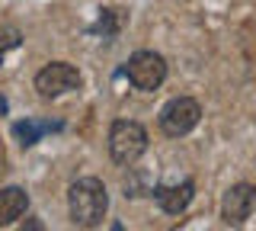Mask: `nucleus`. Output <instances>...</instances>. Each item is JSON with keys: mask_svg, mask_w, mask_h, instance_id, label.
Here are the masks:
<instances>
[{"mask_svg": "<svg viewBox=\"0 0 256 231\" xmlns=\"http://www.w3.org/2000/svg\"><path fill=\"white\" fill-rule=\"evenodd\" d=\"M29 209V196L20 186L0 189V225H13L16 218H22V212Z\"/></svg>", "mask_w": 256, "mask_h": 231, "instance_id": "obj_8", "label": "nucleus"}, {"mask_svg": "<svg viewBox=\"0 0 256 231\" xmlns=\"http://www.w3.org/2000/svg\"><path fill=\"white\" fill-rule=\"evenodd\" d=\"M20 231H42V225H38V221H29V225H22Z\"/></svg>", "mask_w": 256, "mask_h": 231, "instance_id": "obj_12", "label": "nucleus"}, {"mask_svg": "<svg viewBox=\"0 0 256 231\" xmlns=\"http://www.w3.org/2000/svg\"><path fill=\"white\" fill-rule=\"evenodd\" d=\"M148 151V132L141 122L132 119H116L109 129V154L118 167H132Z\"/></svg>", "mask_w": 256, "mask_h": 231, "instance_id": "obj_2", "label": "nucleus"}, {"mask_svg": "<svg viewBox=\"0 0 256 231\" xmlns=\"http://www.w3.org/2000/svg\"><path fill=\"white\" fill-rule=\"evenodd\" d=\"M0 157H4V151H0Z\"/></svg>", "mask_w": 256, "mask_h": 231, "instance_id": "obj_15", "label": "nucleus"}, {"mask_svg": "<svg viewBox=\"0 0 256 231\" xmlns=\"http://www.w3.org/2000/svg\"><path fill=\"white\" fill-rule=\"evenodd\" d=\"M100 29H102V36H116V10H102Z\"/></svg>", "mask_w": 256, "mask_h": 231, "instance_id": "obj_11", "label": "nucleus"}, {"mask_svg": "<svg viewBox=\"0 0 256 231\" xmlns=\"http://www.w3.org/2000/svg\"><path fill=\"white\" fill-rule=\"evenodd\" d=\"M192 193H196L192 180H182V183H176V186H157V189H154L160 209L170 212V215H180L182 209H186V205L192 202Z\"/></svg>", "mask_w": 256, "mask_h": 231, "instance_id": "obj_7", "label": "nucleus"}, {"mask_svg": "<svg viewBox=\"0 0 256 231\" xmlns=\"http://www.w3.org/2000/svg\"><path fill=\"white\" fill-rule=\"evenodd\" d=\"M112 231H125V228H122V225H112Z\"/></svg>", "mask_w": 256, "mask_h": 231, "instance_id": "obj_14", "label": "nucleus"}, {"mask_svg": "<svg viewBox=\"0 0 256 231\" xmlns=\"http://www.w3.org/2000/svg\"><path fill=\"white\" fill-rule=\"evenodd\" d=\"M52 125L48 122H36V119H22V122H16L13 125V135H16V141H20L22 148H29V145H36L38 138H42V132H48Z\"/></svg>", "mask_w": 256, "mask_h": 231, "instance_id": "obj_9", "label": "nucleus"}, {"mask_svg": "<svg viewBox=\"0 0 256 231\" xmlns=\"http://www.w3.org/2000/svg\"><path fill=\"white\" fill-rule=\"evenodd\" d=\"M68 209H70L74 225L96 228L102 221V215H106V209H109V196H106L102 180H96V177L74 180V183H70V189H68Z\"/></svg>", "mask_w": 256, "mask_h": 231, "instance_id": "obj_1", "label": "nucleus"}, {"mask_svg": "<svg viewBox=\"0 0 256 231\" xmlns=\"http://www.w3.org/2000/svg\"><path fill=\"white\" fill-rule=\"evenodd\" d=\"M253 209H256V189L250 183L230 186L228 193H224V199H221V218L228 221V225H244Z\"/></svg>", "mask_w": 256, "mask_h": 231, "instance_id": "obj_6", "label": "nucleus"}, {"mask_svg": "<svg viewBox=\"0 0 256 231\" xmlns=\"http://www.w3.org/2000/svg\"><path fill=\"white\" fill-rule=\"evenodd\" d=\"M202 119V106L192 97H176L160 109V132L170 135V138H182L198 125Z\"/></svg>", "mask_w": 256, "mask_h": 231, "instance_id": "obj_3", "label": "nucleus"}, {"mask_svg": "<svg viewBox=\"0 0 256 231\" xmlns=\"http://www.w3.org/2000/svg\"><path fill=\"white\" fill-rule=\"evenodd\" d=\"M80 87V71L68 61H52L36 74V90L42 97H61L68 90H77Z\"/></svg>", "mask_w": 256, "mask_h": 231, "instance_id": "obj_5", "label": "nucleus"}, {"mask_svg": "<svg viewBox=\"0 0 256 231\" xmlns=\"http://www.w3.org/2000/svg\"><path fill=\"white\" fill-rule=\"evenodd\" d=\"M6 109H10V103H6L4 97H0V116H4V113H6Z\"/></svg>", "mask_w": 256, "mask_h": 231, "instance_id": "obj_13", "label": "nucleus"}, {"mask_svg": "<svg viewBox=\"0 0 256 231\" xmlns=\"http://www.w3.org/2000/svg\"><path fill=\"white\" fill-rule=\"evenodd\" d=\"M22 42V36H20V29L16 26H6V23H0V61L10 55L16 45Z\"/></svg>", "mask_w": 256, "mask_h": 231, "instance_id": "obj_10", "label": "nucleus"}, {"mask_svg": "<svg viewBox=\"0 0 256 231\" xmlns=\"http://www.w3.org/2000/svg\"><path fill=\"white\" fill-rule=\"evenodd\" d=\"M125 74L138 90H157L166 81V61L157 52H134L125 61Z\"/></svg>", "mask_w": 256, "mask_h": 231, "instance_id": "obj_4", "label": "nucleus"}]
</instances>
